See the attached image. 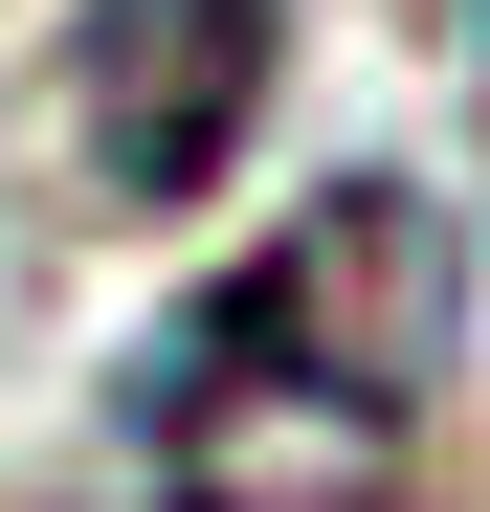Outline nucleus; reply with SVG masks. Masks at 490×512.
I'll list each match as a JSON object with an SVG mask.
<instances>
[{"label":"nucleus","instance_id":"obj_2","mask_svg":"<svg viewBox=\"0 0 490 512\" xmlns=\"http://www.w3.org/2000/svg\"><path fill=\"white\" fill-rule=\"evenodd\" d=\"M290 23L312 0H90V45H67V156H90L112 223H179L245 179V134L290 90Z\"/></svg>","mask_w":490,"mask_h":512},{"label":"nucleus","instance_id":"obj_1","mask_svg":"<svg viewBox=\"0 0 490 512\" xmlns=\"http://www.w3.org/2000/svg\"><path fill=\"white\" fill-rule=\"evenodd\" d=\"M446 379H468V223L424 179H335L134 334L112 423L156 512H424Z\"/></svg>","mask_w":490,"mask_h":512},{"label":"nucleus","instance_id":"obj_3","mask_svg":"<svg viewBox=\"0 0 490 512\" xmlns=\"http://www.w3.org/2000/svg\"><path fill=\"white\" fill-rule=\"evenodd\" d=\"M446 23H468V45H490V0H446Z\"/></svg>","mask_w":490,"mask_h":512}]
</instances>
